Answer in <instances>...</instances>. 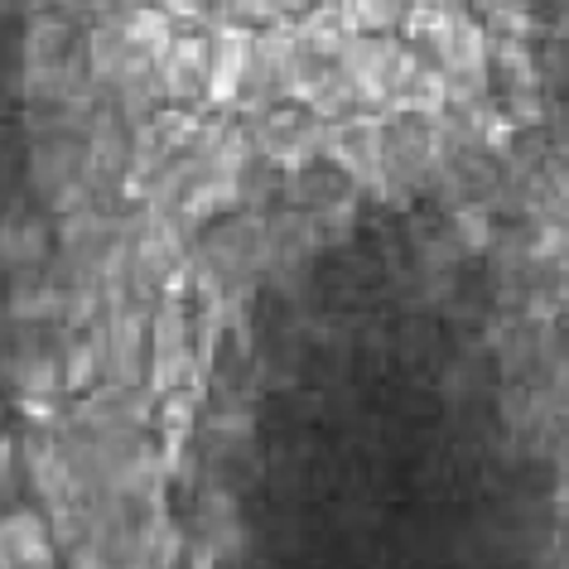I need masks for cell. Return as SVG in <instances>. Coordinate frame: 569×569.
Returning a JSON list of instances; mask_svg holds the SVG:
<instances>
[{
  "label": "cell",
  "mask_w": 569,
  "mask_h": 569,
  "mask_svg": "<svg viewBox=\"0 0 569 569\" xmlns=\"http://www.w3.org/2000/svg\"><path fill=\"white\" fill-rule=\"evenodd\" d=\"M430 53H435L439 78H445V88H449V107H473L488 97L492 53H488V30H482V20L453 10V16L439 24V34L430 39Z\"/></svg>",
  "instance_id": "7a4b0ae2"
},
{
  "label": "cell",
  "mask_w": 569,
  "mask_h": 569,
  "mask_svg": "<svg viewBox=\"0 0 569 569\" xmlns=\"http://www.w3.org/2000/svg\"><path fill=\"white\" fill-rule=\"evenodd\" d=\"M203 266L222 280H251L270 266V237L266 218L256 212H237V218H212L203 237Z\"/></svg>",
  "instance_id": "52a82bcc"
},
{
  "label": "cell",
  "mask_w": 569,
  "mask_h": 569,
  "mask_svg": "<svg viewBox=\"0 0 569 569\" xmlns=\"http://www.w3.org/2000/svg\"><path fill=\"white\" fill-rule=\"evenodd\" d=\"M381 140H387V121L367 117V111H352L343 121L323 126V150L319 160H329L338 174L352 179L358 189H377L381 193Z\"/></svg>",
  "instance_id": "8992f818"
},
{
  "label": "cell",
  "mask_w": 569,
  "mask_h": 569,
  "mask_svg": "<svg viewBox=\"0 0 569 569\" xmlns=\"http://www.w3.org/2000/svg\"><path fill=\"white\" fill-rule=\"evenodd\" d=\"M323 126L329 121H319L305 102H276L256 111V131L247 136V146L280 169H305L323 150Z\"/></svg>",
  "instance_id": "277c9868"
},
{
  "label": "cell",
  "mask_w": 569,
  "mask_h": 569,
  "mask_svg": "<svg viewBox=\"0 0 569 569\" xmlns=\"http://www.w3.org/2000/svg\"><path fill=\"white\" fill-rule=\"evenodd\" d=\"M198 6H203V10H208V20H212V16H218V10H222V6L232 10V0H198Z\"/></svg>",
  "instance_id": "e0dca14e"
},
{
  "label": "cell",
  "mask_w": 569,
  "mask_h": 569,
  "mask_svg": "<svg viewBox=\"0 0 569 569\" xmlns=\"http://www.w3.org/2000/svg\"><path fill=\"white\" fill-rule=\"evenodd\" d=\"M63 381V372H59V362L49 358V352H39V358H24L20 362V387L24 391H34V396H49L53 387Z\"/></svg>",
  "instance_id": "9a60e30c"
},
{
  "label": "cell",
  "mask_w": 569,
  "mask_h": 569,
  "mask_svg": "<svg viewBox=\"0 0 569 569\" xmlns=\"http://www.w3.org/2000/svg\"><path fill=\"white\" fill-rule=\"evenodd\" d=\"M295 88H300V34L290 20L261 24V34H251L247 82H241L237 107L266 111L276 102H295Z\"/></svg>",
  "instance_id": "3957f363"
},
{
  "label": "cell",
  "mask_w": 569,
  "mask_h": 569,
  "mask_svg": "<svg viewBox=\"0 0 569 569\" xmlns=\"http://www.w3.org/2000/svg\"><path fill=\"white\" fill-rule=\"evenodd\" d=\"M164 102H198L208 92V39L203 34H174L169 49L154 59Z\"/></svg>",
  "instance_id": "9c48e42d"
},
{
  "label": "cell",
  "mask_w": 569,
  "mask_h": 569,
  "mask_svg": "<svg viewBox=\"0 0 569 569\" xmlns=\"http://www.w3.org/2000/svg\"><path fill=\"white\" fill-rule=\"evenodd\" d=\"M63 387L68 391H88L97 377H102V352H97V338L92 333H73L68 338V352H63Z\"/></svg>",
  "instance_id": "4fadbf2b"
},
{
  "label": "cell",
  "mask_w": 569,
  "mask_h": 569,
  "mask_svg": "<svg viewBox=\"0 0 569 569\" xmlns=\"http://www.w3.org/2000/svg\"><path fill=\"white\" fill-rule=\"evenodd\" d=\"M198 536H203L208 555H232L241 546V517L232 492H208L203 507H198Z\"/></svg>",
  "instance_id": "8fae6325"
},
{
  "label": "cell",
  "mask_w": 569,
  "mask_h": 569,
  "mask_svg": "<svg viewBox=\"0 0 569 569\" xmlns=\"http://www.w3.org/2000/svg\"><path fill=\"white\" fill-rule=\"evenodd\" d=\"M338 68L348 73L352 92H358L362 111H377L381 121L401 117L406 107V92L420 73V59L406 39L396 34H352L343 53H338Z\"/></svg>",
  "instance_id": "6da1fadb"
},
{
  "label": "cell",
  "mask_w": 569,
  "mask_h": 569,
  "mask_svg": "<svg viewBox=\"0 0 569 569\" xmlns=\"http://www.w3.org/2000/svg\"><path fill=\"white\" fill-rule=\"evenodd\" d=\"M251 24H218V30L208 34V102L212 107H237L241 97V82H247V59H251Z\"/></svg>",
  "instance_id": "ba28073f"
},
{
  "label": "cell",
  "mask_w": 569,
  "mask_h": 569,
  "mask_svg": "<svg viewBox=\"0 0 569 569\" xmlns=\"http://www.w3.org/2000/svg\"><path fill=\"white\" fill-rule=\"evenodd\" d=\"M117 20H121V34L131 39V49L140 53V59H150V63L160 59V53L169 49V39H174V20H169L160 6H131Z\"/></svg>",
  "instance_id": "7c38bea8"
},
{
  "label": "cell",
  "mask_w": 569,
  "mask_h": 569,
  "mask_svg": "<svg viewBox=\"0 0 569 569\" xmlns=\"http://www.w3.org/2000/svg\"><path fill=\"white\" fill-rule=\"evenodd\" d=\"M68 569H117V560L97 550L92 540H78V546H73V565H68Z\"/></svg>",
  "instance_id": "2e32d148"
},
{
  "label": "cell",
  "mask_w": 569,
  "mask_h": 569,
  "mask_svg": "<svg viewBox=\"0 0 569 569\" xmlns=\"http://www.w3.org/2000/svg\"><path fill=\"white\" fill-rule=\"evenodd\" d=\"M150 391L154 396H174L189 381V305L179 295V276L164 284L160 309L150 319Z\"/></svg>",
  "instance_id": "5b68a950"
},
{
  "label": "cell",
  "mask_w": 569,
  "mask_h": 569,
  "mask_svg": "<svg viewBox=\"0 0 569 569\" xmlns=\"http://www.w3.org/2000/svg\"><path fill=\"white\" fill-rule=\"evenodd\" d=\"M315 0H232V16L241 24H280V20H300Z\"/></svg>",
  "instance_id": "5bb4252c"
},
{
  "label": "cell",
  "mask_w": 569,
  "mask_h": 569,
  "mask_svg": "<svg viewBox=\"0 0 569 569\" xmlns=\"http://www.w3.org/2000/svg\"><path fill=\"white\" fill-rule=\"evenodd\" d=\"M0 569H53V536L44 517L34 511L0 517Z\"/></svg>",
  "instance_id": "30bf717a"
}]
</instances>
